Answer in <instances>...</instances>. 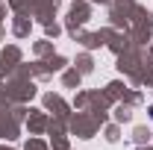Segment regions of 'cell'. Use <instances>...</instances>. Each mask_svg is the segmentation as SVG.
I'll list each match as a JSON object with an SVG mask.
<instances>
[{"label": "cell", "instance_id": "1", "mask_svg": "<svg viewBox=\"0 0 153 150\" xmlns=\"http://www.w3.org/2000/svg\"><path fill=\"white\" fill-rule=\"evenodd\" d=\"M150 112H153V109H150Z\"/></svg>", "mask_w": 153, "mask_h": 150}]
</instances>
